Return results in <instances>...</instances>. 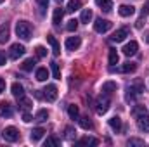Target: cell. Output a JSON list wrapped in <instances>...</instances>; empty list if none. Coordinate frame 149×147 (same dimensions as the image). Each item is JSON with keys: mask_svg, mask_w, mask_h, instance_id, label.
I'll list each match as a JSON object with an SVG mask.
<instances>
[{"mask_svg": "<svg viewBox=\"0 0 149 147\" xmlns=\"http://www.w3.org/2000/svg\"><path fill=\"white\" fill-rule=\"evenodd\" d=\"M109 126H111L116 133H120L121 132V119L118 116H113L111 119H109Z\"/></svg>", "mask_w": 149, "mask_h": 147, "instance_id": "cell-18", "label": "cell"}, {"mask_svg": "<svg viewBox=\"0 0 149 147\" xmlns=\"http://www.w3.org/2000/svg\"><path fill=\"white\" fill-rule=\"evenodd\" d=\"M5 62H7V57H5V54L0 50V66H5Z\"/></svg>", "mask_w": 149, "mask_h": 147, "instance_id": "cell-41", "label": "cell"}, {"mask_svg": "<svg viewBox=\"0 0 149 147\" xmlns=\"http://www.w3.org/2000/svg\"><path fill=\"white\" fill-rule=\"evenodd\" d=\"M47 42L50 43V47H52V52H54V55H59V52H61V47H59V42H57L56 38L52 37V35H47Z\"/></svg>", "mask_w": 149, "mask_h": 147, "instance_id": "cell-15", "label": "cell"}, {"mask_svg": "<svg viewBox=\"0 0 149 147\" xmlns=\"http://www.w3.org/2000/svg\"><path fill=\"white\" fill-rule=\"evenodd\" d=\"M78 121H80V126H81V128H85V130H90V128H92V121H90L88 116H81Z\"/></svg>", "mask_w": 149, "mask_h": 147, "instance_id": "cell-30", "label": "cell"}, {"mask_svg": "<svg viewBox=\"0 0 149 147\" xmlns=\"http://www.w3.org/2000/svg\"><path fill=\"white\" fill-rule=\"evenodd\" d=\"M37 3L40 7H47V5H49V0H37Z\"/></svg>", "mask_w": 149, "mask_h": 147, "instance_id": "cell-42", "label": "cell"}, {"mask_svg": "<svg viewBox=\"0 0 149 147\" xmlns=\"http://www.w3.org/2000/svg\"><path fill=\"white\" fill-rule=\"evenodd\" d=\"M24 52H26L24 45H21V43H12L10 49H9V57H10V59H19L21 55H24Z\"/></svg>", "mask_w": 149, "mask_h": 147, "instance_id": "cell-5", "label": "cell"}, {"mask_svg": "<svg viewBox=\"0 0 149 147\" xmlns=\"http://www.w3.org/2000/svg\"><path fill=\"white\" fill-rule=\"evenodd\" d=\"M109 106H111V99H109V94H101L99 97H97V101H95V111H97V114H106L108 109H109Z\"/></svg>", "mask_w": 149, "mask_h": 147, "instance_id": "cell-1", "label": "cell"}, {"mask_svg": "<svg viewBox=\"0 0 149 147\" xmlns=\"http://www.w3.org/2000/svg\"><path fill=\"white\" fill-rule=\"evenodd\" d=\"M56 2H57V3H61V2H63V0H56Z\"/></svg>", "mask_w": 149, "mask_h": 147, "instance_id": "cell-46", "label": "cell"}, {"mask_svg": "<svg viewBox=\"0 0 149 147\" xmlns=\"http://www.w3.org/2000/svg\"><path fill=\"white\" fill-rule=\"evenodd\" d=\"M137 125H139V128H141L142 132H148L149 133V116L146 112L141 114V116H137Z\"/></svg>", "mask_w": 149, "mask_h": 147, "instance_id": "cell-10", "label": "cell"}, {"mask_svg": "<svg viewBox=\"0 0 149 147\" xmlns=\"http://www.w3.org/2000/svg\"><path fill=\"white\" fill-rule=\"evenodd\" d=\"M76 28H78V21L76 19H71V21H68V24H66V30L68 31H76Z\"/></svg>", "mask_w": 149, "mask_h": 147, "instance_id": "cell-35", "label": "cell"}, {"mask_svg": "<svg viewBox=\"0 0 149 147\" xmlns=\"http://www.w3.org/2000/svg\"><path fill=\"white\" fill-rule=\"evenodd\" d=\"M80 9H81V2H80V0H70V2H68V7H66L68 12H76V10H80Z\"/></svg>", "mask_w": 149, "mask_h": 147, "instance_id": "cell-20", "label": "cell"}, {"mask_svg": "<svg viewBox=\"0 0 149 147\" xmlns=\"http://www.w3.org/2000/svg\"><path fill=\"white\" fill-rule=\"evenodd\" d=\"M142 92H144V85H142V81H137L135 85L128 87V99L134 97V95H141Z\"/></svg>", "mask_w": 149, "mask_h": 147, "instance_id": "cell-9", "label": "cell"}, {"mask_svg": "<svg viewBox=\"0 0 149 147\" xmlns=\"http://www.w3.org/2000/svg\"><path fill=\"white\" fill-rule=\"evenodd\" d=\"M118 59H120V55H118L116 49H109V64H111V66L118 64Z\"/></svg>", "mask_w": 149, "mask_h": 147, "instance_id": "cell-33", "label": "cell"}, {"mask_svg": "<svg viewBox=\"0 0 149 147\" xmlns=\"http://www.w3.org/2000/svg\"><path fill=\"white\" fill-rule=\"evenodd\" d=\"M68 114H70V118H71V119H78V116H80L78 106H74V104H70V106H68Z\"/></svg>", "mask_w": 149, "mask_h": 147, "instance_id": "cell-28", "label": "cell"}, {"mask_svg": "<svg viewBox=\"0 0 149 147\" xmlns=\"http://www.w3.org/2000/svg\"><path fill=\"white\" fill-rule=\"evenodd\" d=\"M81 45V38L80 37H70L66 40V49L68 50H76Z\"/></svg>", "mask_w": 149, "mask_h": 147, "instance_id": "cell-12", "label": "cell"}, {"mask_svg": "<svg viewBox=\"0 0 149 147\" xmlns=\"http://www.w3.org/2000/svg\"><path fill=\"white\" fill-rule=\"evenodd\" d=\"M76 146H99V140L92 139V137H83L76 142Z\"/></svg>", "mask_w": 149, "mask_h": 147, "instance_id": "cell-16", "label": "cell"}, {"mask_svg": "<svg viewBox=\"0 0 149 147\" xmlns=\"http://www.w3.org/2000/svg\"><path fill=\"white\" fill-rule=\"evenodd\" d=\"M47 118H49V111L47 109H40L37 114H35V119L40 121V123H42V121H47Z\"/></svg>", "mask_w": 149, "mask_h": 147, "instance_id": "cell-32", "label": "cell"}, {"mask_svg": "<svg viewBox=\"0 0 149 147\" xmlns=\"http://www.w3.org/2000/svg\"><path fill=\"white\" fill-rule=\"evenodd\" d=\"M35 64H37L35 59H26V61L21 64V69H23V71H31V69L35 68Z\"/></svg>", "mask_w": 149, "mask_h": 147, "instance_id": "cell-29", "label": "cell"}, {"mask_svg": "<svg viewBox=\"0 0 149 147\" xmlns=\"http://www.w3.org/2000/svg\"><path fill=\"white\" fill-rule=\"evenodd\" d=\"M111 21H108V19H102V17H99V19H95V23H94V30L97 31V33H106V31H109L111 30Z\"/></svg>", "mask_w": 149, "mask_h": 147, "instance_id": "cell-4", "label": "cell"}, {"mask_svg": "<svg viewBox=\"0 0 149 147\" xmlns=\"http://www.w3.org/2000/svg\"><path fill=\"white\" fill-rule=\"evenodd\" d=\"M31 119H33V118H31L30 112H24V114H23V121H24V123H30Z\"/></svg>", "mask_w": 149, "mask_h": 147, "instance_id": "cell-40", "label": "cell"}, {"mask_svg": "<svg viewBox=\"0 0 149 147\" xmlns=\"http://www.w3.org/2000/svg\"><path fill=\"white\" fill-rule=\"evenodd\" d=\"M95 3L101 7V10L104 12H109L113 9V0H95Z\"/></svg>", "mask_w": 149, "mask_h": 147, "instance_id": "cell-17", "label": "cell"}, {"mask_svg": "<svg viewBox=\"0 0 149 147\" xmlns=\"http://www.w3.org/2000/svg\"><path fill=\"white\" fill-rule=\"evenodd\" d=\"M118 12H120V16H121V17H130V16H134L135 7H132V5H120Z\"/></svg>", "mask_w": 149, "mask_h": 147, "instance_id": "cell-13", "label": "cell"}, {"mask_svg": "<svg viewBox=\"0 0 149 147\" xmlns=\"http://www.w3.org/2000/svg\"><path fill=\"white\" fill-rule=\"evenodd\" d=\"M116 88H118V85H116L114 81H106V83H102V92H104V94H113V92H116Z\"/></svg>", "mask_w": 149, "mask_h": 147, "instance_id": "cell-19", "label": "cell"}, {"mask_svg": "<svg viewBox=\"0 0 149 147\" xmlns=\"http://www.w3.org/2000/svg\"><path fill=\"white\" fill-rule=\"evenodd\" d=\"M17 102H19V107H21V109H24V111H28L30 107H31V101H30L28 97H24V95H23V97H19V99H17Z\"/></svg>", "mask_w": 149, "mask_h": 147, "instance_id": "cell-27", "label": "cell"}, {"mask_svg": "<svg viewBox=\"0 0 149 147\" xmlns=\"http://www.w3.org/2000/svg\"><path fill=\"white\" fill-rule=\"evenodd\" d=\"M12 114H14L12 104L7 102V101H2V102H0V118H10Z\"/></svg>", "mask_w": 149, "mask_h": 147, "instance_id": "cell-7", "label": "cell"}, {"mask_svg": "<svg viewBox=\"0 0 149 147\" xmlns=\"http://www.w3.org/2000/svg\"><path fill=\"white\" fill-rule=\"evenodd\" d=\"M146 43H149V31H146Z\"/></svg>", "mask_w": 149, "mask_h": 147, "instance_id": "cell-45", "label": "cell"}, {"mask_svg": "<svg viewBox=\"0 0 149 147\" xmlns=\"http://www.w3.org/2000/svg\"><path fill=\"white\" fill-rule=\"evenodd\" d=\"M2 2H3V0H0V3H2Z\"/></svg>", "mask_w": 149, "mask_h": 147, "instance_id": "cell-47", "label": "cell"}, {"mask_svg": "<svg viewBox=\"0 0 149 147\" xmlns=\"http://www.w3.org/2000/svg\"><path fill=\"white\" fill-rule=\"evenodd\" d=\"M146 112V107H142V106H137L135 109H134V116L137 118V116H141V114H144Z\"/></svg>", "mask_w": 149, "mask_h": 147, "instance_id": "cell-39", "label": "cell"}, {"mask_svg": "<svg viewBox=\"0 0 149 147\" xmlns=\"http://www.w3.org/2000/svg\"><path fill=\"white\" fill-rule=\"evenodd\" d=\"M50 71H52V76H54L56 80H61V68H59V64H57L56 61L50 62Z\"/></svg>", "mask_w": 149, "mask_h": 147, "instance_id": "cell-23", "label": "cell"}, {"mask_svg": "<svg viewBox=\"0 0 149 147\" xmlns=\"http://www.w3.org/2000/svg\"><path fill=\"white\" fill-rule=\"evenodd\" d=\"M90 19H92V10H90V9H83V10H81V16H80V23L88 24Z\"/></svg>", "mask_w": 149, "mask_h": 147, "instance_id": "cell-21", "label": "cell"}, {"mask_svg": "<svg viewBox=\"0 0 149 147\" xmlns=\"http://www.w3.org/2000/svg\"><path fill=\"white\" fill-rule=\"evenodd\" d=\"M74 137H76L74 128L73 126H68V128H66V139H68V140H74Z\"/></svg>", "mask_w": 149, "mask_h": 147, "instance_id": "cell-37", "label": "cell"}, {"mask_svg": "<svg viewBox=\"0 0 149 147\" xmlns=\"http://www.w3.org/2000/svg\"><path fill=\"white\" fill-rule=\"evenodd\" d=\"M35 52H37V57H45V55H47V50H45V47H42V45H38L37 49H35Z\"/></svg>", "mask_w": 149, "mask_h": 147, "instance_id": "cell-38", "label": "cell"}, {"mask_svg": "<svg viewBox=\"0 0 149 147\" xmlns=\"http://www.w3.org/2000/svg\"><path fill=\"white\" fill-rule=\"evenodd\" d=\"M142 23H144V19H139V21H137V24H135V26H137V28H142Z\"/></svg>", "mask_w": 149, "mask_h": 147, "instance_id": "cell-44", "label": "cell"}, {"mask_svg": "<svg viewBox=\"0 0 149 147\" xmlns=\"http://www.w3.org/2000/svg\"><path fill=\"white\" fill-rule=\"evenodd\" d=\"M2 139H3L5 142H16V140L19 139V132H17V128H14V126H7V128L2 132Z\"/></svg>", "mask_w": 149, "mask_h": 147, "instance_id": "cell-3", "label": "cell"}, {"mask_svg": "<svg viewBox=\"0 0 149 147\" xmlns=\"http://www.w3.org/2000/svg\"><path fill=\"white\" fill-rule=\"evenodd\" d=\"M16 35L21 40H30L31 38V26L26 21H17L16 24Z\"/></svg>", "mask_w": 149, "mask_h": 147, "instance_id": "cell-2", "label": "cell"}, {"mask_svg": "<svg viewBox=\"0 0 149 147\" xmlns=\"http://www.w3.org/2000/svg\"><path fill=\"white\" fill-rule=\"evenodd\" d=\"M42 92H43V97H45L49 102H54V101L57 99V87H56V85H47Z\"/></svg>", "mask_w": 149, "mask_h": 147, "instance_id": "cell-6", "label": "cell"}, {"mask_svg": "<svg viewBox=\"0 0 149 147\" xmlns=\"http://www.w3.org/2000/svg\"><path fill=\"white\" fill-rule=\"evenodd\" d=\"M127 144H128L130 147H134V146L135 147H144V140H141V139H130Z\"/></svg>", "mask_w": 149, "mask_h": 147, "instance_id": "cell-36", "label": "cell"}, {"mask_svg": "<svg viewBox=\"0 0 149 147\" xmlns=\"http://www.w3.org/2000/svg\"><path fill=\"white\" fill-rule=\"evenodd\" d=\"M3 88H5V81H3V80L0 78V94L3 92Z\"/></svg>", "mask_w": 149, "mask_h": 147, "instance_id": "cell-43", "label": "cell"}, {"mask_svg": "<svg viewBox=\"0 0 149 147\" xmlns=\"http://www.w3.org/2000/svg\"><path fill=\"white\" fill-rule=\"evenodd\" d=\"M49 78V71L45 69V68H38L37 69V80L38 81H45Z\"/></svg>", "mask_w": 149, "mask_h": 147, "instance_id": "cell-31", "label": "cell"}, {"mask_svg": "<svg viewBox=\"0 0 149 147\" xmlns=\"http://www.w3.org/2000/svg\"><path fill=\"white\" fill-rule=\"evenodd\" d=\"M10 92H12V95H14L16 99H19V97H23V95H24V88H23V85H21V83H12Z\"/></svg>", "mask_w": 149, "mask_h": 147, "instance_id": "cell-14", "label": "cell"}, {"mask_svg": "<svg viewBox=\"0 0 149 147\" xmlns=\"http://www.w3.org/2000/svg\"><path fill=\"white\" fill-rule=\"evenodd\" d=\"M61 144V140L57 139V137H49L47 140H45V147H57Z\"/></svg>", "mask_w": 149, "mask_h": 147, "instance_id": "cell-34", "label": "cell"}, {"mask_svg": "<svg viewBox=\"0 0 149 147\" xmlns=\"http://www.w3.org/2000/svg\"><path fill=\"white\" fill-rule=\"evenodd\" d=\"M7 40H9V26L2 24L0 26V43H5Z\"/></svg>", "mask_w": 149, "mask_h": 147, "instance_id": "cell-24", "label": "cell"}, {"mask_svg": "<svg viewBox=\"0 0 149 147\" xmlns=\"http://www.w3.org/2000/svg\"><path fill=\"white\" fill-rule=\"evenodd\" d=\"M127 37H128V30H127V28H120V30H116V31L113 33L111 40L116 42V43H120V42H123Z\"/></svg>", "mask_w": 149, "mask_h": 147, "instance_id": "cell-11", "label": "cell"}, {"mask_svg": "<svg viewBox=\"0 0 149 147\" xmlns=\"http://www.w3.org/2000/svg\"><path fill=\"white\" fill-rule=\"evenodd\" d=\"M121 50H123V54H125V55H128V57H130V55H135V54H137L139 45H137V42H128Z\"/></svg>", "mask_w": 149, "mask_h": 147, "instance_id": "cell-8", "label": "cell"}, {"mask_svg": "<svg viewBox=\"0 0 149 147\" xmlns=\"http://www.w3.org/2000/svg\"><path fill=\"white\" fill-rule=\"evenodd\" d=\"M43 133H45V130H43V128H33V132H31L30 139H31L33 142H38V140L43 137Z\"/></svg>", "mask_w": 149, "mask_h": 147, "instance_id": "cell-22", "label": "cell"}, {"mask_svg": "<svg viewBox=\"0 0 149 147\" xmlns=\"http://www.w3.org/2000/svg\"><path fill=\"white\" fill-rule=\"evenodd\" d=\"M63 17H64V10H63L61 7H57V9L54 10V19H52V21H54V24L57 26V24L63 21Z\"/></svg>", "mask_w": 149, "mask_h": 147, "instance_id": "cell-25", "label": "cell"}, {"mask_svg": "<svg viewBox=\"0 0 149 147\" xmlns=\"http://www.w3.org/2000/svg\"><path fill=\"white\" fill-rule=\"evenodd\" d=\"M135 69H137V64H135V62H125V64L120 68L121 73H134Z\"/></svg>", "mask_w": 149, "mask_h": 147, "instance_id": "cell-26", "label": "cell"}]
</instances>
